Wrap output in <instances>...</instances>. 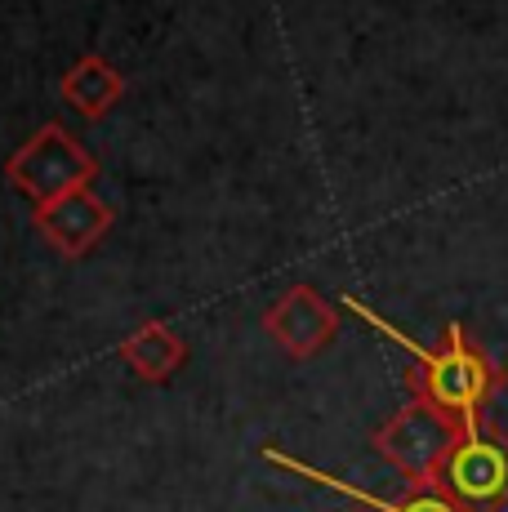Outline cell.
<instances>
[{
  "instance_id": "cell-2",
  "label": "cell",
  "mask_w": 508,
  "mask_h": 512,
  "mask_svg": "<svg viewBox=\"0 0 508 512\" xmlns=\"http://www.w3.org/2000/svg\"><path fill=\"white\" fill-rule=\"evenodd\" d=\"M433 486L455 499L464 512H504L508 508V437L495 423H468L442 459Z\"/></svg>"
},
{
  "instance_id": "cell-1",
  "label": "cell",
  "mask_w": 508,
  "mask_h": 512,
  "mask_svg": "<svg viewBox=\"0 0 508 512\" xmlns=\"http://www.w3.org/2000/svg\"><path fill=\"white\" fill-rule=\"evenodd\" d=\"M344 308H353L366 326H375L384 339H393L397 348L406 352L415 366H410L406 383H410V397L415 401H428V406H437L442 415H451L455 423H482L486 419V406H491L495 397H500L504 388V366L491 357V352L482 348V343L473 339L459 321L442 330V339L428 348V343H415L406 330H397L393 321H384L370 303H361L348 294Z\"/></svg>"
},
{
  "instance_id": "cell-7",
  "label": "cell",
  "mask_w": 508,
  "mask_h": 512,
  "mask_svg": "<svg viewBox=\"0 0 508 512\" xmlns=\"http://www.w3.org/2000/svg\"><path fill=\"white\" fill-rule=\"evenodd\" d=\"M263 459H268V464H277V468H286V472H295V477H304V481H317V486L339 490V495L357 499V504L370 508V512H464L455 499H446L437 486H406V495L384 499V495H370V490L353 486V481H344V477H330V472L312 468V464H304V459H295V455H286V450H277V446H263Z\"/></svg>"
},
{
  "instance_id": "cell-9",
  "label": "cell",
  "mask_w": 508,
  "mask_h": 512,
  "mask_svg": "<svg viewBox=\"0 0 508 512\" xmlns=\"http://www.w3.org/2000/svg\"><path fill=\"white\" fill-rule=\"evenodd\" d=\"M58 90H63V98L85 116V121H99V116H107L116 103H121V94H125V76L116 72V67L107 63V58L85 54V58H76V63L63 72Z\"/></svg>"
},
{
  "instance_id": "cell-4",
  "label": "cell",
  "mask_w": 508,
  "mask_h": 512,
  "mask_svg": "<svg viewBox=\"0 0 508 512\" xmlns=\"http://www.w3.org/2000/svg\"><path fill=\"white\" fill-rule=\"evenodd\" d=\"M5 179L18 196H27L32 205H45L63 192L90 187L99 179V161L85 152L63 125H41L14 156L5 161Z\"/></svg>"
},
{
  "instance_id": "cell-6",
  "label": "cell",
  "mask_w": 508,
  "mask_h": 512,
  "mask_svg": "<svg viewBox=\"0 0 508 512\" xmlns=\"http://www.w3.org/2000/svg\"><path fill=\"white\" fill-rule=\"evenodd\" d=\"M32 223L63 259H85L112 232L116 210L94 187H76V192H63L45 205H32Z\"/></svg>"
},
{
  "instance_id": "cell-5",
  "label": "cell",
  "mask_w": 508,
  "mask_h": 512,
  "mask_svg": "<svg viewBox=\"0 0 508 512\" xmlns=\"http://www.w3.org/2000/svg\"><path fill=\"white\" fill-rule=\"evenodd\" d=\"M263 334L295 361H308L321 348H330V339L339 334V312L330 308V299L321 290L299 281L263 312Z\"/></svg>"
},
{
  "instance_id": "cell-8",
  "label": "cell",
  "mask_w": 508,
  "mask_h": 512,
  "mask_svg": "<svg viewBox=\"0 0 508 512\" xmlns=\"http://www.w3.org/2000/svg\"><path fill=\"white\" fill-rule=\"evenodd\" d=\"M116 357L134 370V379L165 383L170 374L183 370V361H188V343H183V334L174 326H165V321H143L139 330H130L121 339Z\"/></svg>"
},
{
  "instance_id": "cell-3",
  "label": "cell",
  "mask_w": 508,
  "mask_h": 512,
  "mask_svg": "<svg viewBox=\"0 0 508 512\" xmlns=\"http://www.w3.org/2000/svg\"><path fill=\"white\" fill-rule=\"evenodd\" d=\"M464 423H455L451 415H442L437 406L410 397L393 419H384L370 437V446L379 450L384 464H393L406 477V486H433L442 459L451 455V446L459 441Z\"/></svg>"
},
{
  "instance_id": "cell-10",
  "label": "cell",
  "mask_w": 508,
  "mask_h": 512,
  "mask_svg": "<svg viewBox=\"0 0 508 512\" xmlns=\"http://www.w3.org/2000/svg\"><path fill=\"white\" fill-rule=\"evenodd\" d=\"M357 512H370V508H357Z\"/></svg>"
}]
</instances>
